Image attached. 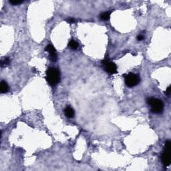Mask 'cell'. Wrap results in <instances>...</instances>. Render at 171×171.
<instances>
[{
	"instance_id": "14",
	"label": "cell",
	"mask_w": 171,
	"mask_h": 171,
	"mask_svg": "<svg viewBox=\"0 0 171 171\" xmlns=\"http://www.w3.org/2000/svg\"><path fill=\"white\" fill-rule=\"evenodd\" d=\"M137 40H138V41H142V40H144V36H143V35H138V36H137Z\"/></svg>"
},
{
	"instance_id": "8",
	"label": "cell",
	"mask_w": 171,
	"mask_h": 171,
	"mask_svg": "<svg viewBox=\"0 0 171 171\" xmlns=\"http://www.w3.org/2000/svg\"><path fill=\"white\" fill-rule=\"evenodd\" d=\"M64 112H65L66 116L68 118H72V117H74V110L71 108V107H70V106L66 107V108L65 109V111H64Z\"/></svg>"
},
{
	"instance_id": "13",
	"label": "cell",
	"mask_w": 171,
	"mask_h": 171,
	"mask_svg": "<svg viewBox=\"0 0 171 171\" xmlns=\"http://www.w3.org/2000/svg\"><path fill=\"white\" fill-rule=\"evenodd\" d=\"M166 94H167L168 96H170V86H168V88H167V91H166Z\"/></svg>"
},
{
	"instance_id": "15",
	"label": "cell",
	"mask_w": 171,
	"mask_h": 171,
	"mask_svg": "<svg viewBox=\"0 0 171 171\" xmlns=\"http://www.w3.org/2000/svg\"><path fill=\"white\" fill-rule=\"evenodd\" d=\"M67 21H68V22L69 23H74V22H75V20H74V19H72V18H69Z\"/></svg>"
},
{
	"instance_id": "4",
	"label": "cell",
	"mask_w": 171,
	"mask_h": 171,
	"mask_svg": "<svg viewBox=\"0 0 171 171\" xmlns=\"http://www.w3.org/2000/svg\"><path fill=\"white\" fill-rule=\"evenodd\" d=\"M139 82H140V77L137 74L130 73L125 76V83L128 87L131 88L135 86Z\"/></svg>"
},
{
	"instance_id": "12",
	"label": "cell",
	"mask_w": 171,
	"mask_h": 171,
	"mask_svg": "<svg viewBox=\"0 0 171 171\" xmlns=\"http://www.w3.org/2000/svg\"><path fill=\"white\" fill-rule=\"evenodd\" d=\"M9 3L15 6V5H19L22 3L23 1H22V0H11V1H9Z\"/></svg>"
},
{
	"instance_id": "9",
	"label": "cell",
	"mask_w": 171,
	"mask_h": 171,
	"mask_svg": "<svg viewBox=\"0 0 171 171\" xmlns=\"http://www.w3.org/2000/svg\"><path fill=\"white\" fill-rule=\"evenodd\" d=\"M69 46L72 49H73V50H76V49L78 48V44L77 41H75V40H72L71 41H70Z\"/></svg>"
},
{
	"instance_id": "1",
	"label": "cell",
	"mask_w": 171,
	"mask_h": 171,
	"mask_svg": "<svg viewBox=\"0 0 171 171\" xmlns=\"http://www.w3.org/2000/svg\"><path fill=\"white\" fill-rule=\"evenodd\" d=\"M46 80L51 86H55L60 80V74L58 69L50 68L46 72Z\"/></svg>"
},
{
	"instance_id": "3",
	"label": "cell",
	"mask_w": 171,
	"mask_h": 171,
	"mask_svg": "<svg viewBox=\"0 0 171 171\" xmlns=\"http://www.w3.org/2000/svg\"><path fill=\"white\" fill-rule=\"evenodd\" d=\"M170 149H171V142L169 140H167L165 142V149L164 151L162 156V163L164 166L168 167L170 164L171 162V155H170Z\"/></svg>"
},
{
	"instance_id": "10",
	"label": "cell",
	"mask_w": 171,
	"mask_h": 171,
	"mask_svg": "<svg viewBox=\"0 0 171 171\" xmlns=\"http://www.w3.org/2000/svg\"><path fill=\"white\" fill-rule=\"evenodd\" d=\"M100 18L102 20H108L110 19V13L109 12H104L100 15Z\"/></svg>"
},
{
	"instance_id": "2",
	"label": "cell",
	"mask_w": 171,
	"mask_h": 171,
	"mask_svg": "<svg viewBox=\"0 0 171 171\" xmlns=\"http://www.w3.org/2000/svg\"><path fill=\"white\" fill-rule=\"evenodd\" d=\"M147 103L151 106V110L154 114H161L164 109V104L162 100L157 98H149L146 100Z\"/></svg>"
},
{
	"instance_id": "7",
	"label": "cell",
	"mask_w": 171,
	"mask_h": 171,
	"mask_svg": "<svg viewBox=\"0 0 171 171\" xmlns=\"http://www.w3.org/2000/svg\"><path fill=\"white\" fill-rule=\"evenodd\" d=\"M8 89H9V87H8V84L5 81L2 80L1 82V84H0V91H1V93L4 94L8 92Z\"/></svg>"
},
{
	"instance_id": "11",
	"label": "cell",
	"mask_w": 171,
	"mask_h": 171,
	"mask_svg": "<svg viewBox=\"0 0 171 171\" xmlns=\"http://www.w3.org/2000/svg\"><path fill=\"white\" fill-rule=\"evenodd\" d=\"M9 62L10 61H9V58H5L3 60H2V62H1V66H2V67L6 66L9 64Z\"/></svg>"
},
{
	"instance_id": "5",
	"label": "cell",
	"mask_w": 171,
	"mask_h": 171,
	"mask_svg": "<svg viewBox=\"0 0 171 171\" xmlns=\"http://www.w3.org/2000/svg\"><path fill=\"white\" fill-rule=\"evenodd\" d=\"M102 63H103L104 68L105 70L108 72L109 74H116L117 72V67L116 65L114 62H110L108 60L105 59L104 60L102 61Z\"/></svg>"
},
{
	"instance_id": "6",
	"label": "cell",
	"mask_w": 171,
	"mask_h": 171,
	"mask_svg": "<svg viewBox=\"0 0 171 171\" xmlns=\"http://www.w3.org/2000/svg\"><path fill=\"white\" fill-rule=\"evenodd\" d=\"M46 50L50 53V56L53 62H56L57 60L58 57H57V54H56V51L55 50L54 47L52 44H49L46 46Z\"/></svg>"
}]
</instances>
